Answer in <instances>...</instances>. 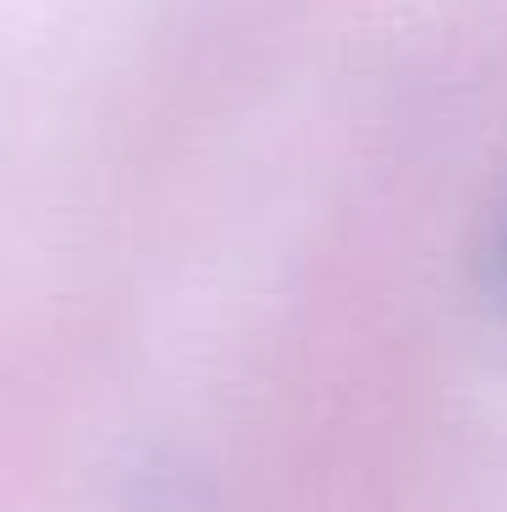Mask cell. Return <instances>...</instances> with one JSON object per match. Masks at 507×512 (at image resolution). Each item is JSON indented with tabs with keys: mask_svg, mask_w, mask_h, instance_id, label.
I'll return each instance as SVG.
<instances>
[{
	"mask_svg": "<svg viewBox=\"0 0 507 512\" xmlns=\"http://www.w3.org/2000/svg\"><path fill=\"white\" fill-rule=\"evenodd\" d=\"M491 300L507 311V213H502L497 240H491Z\"/></svg>",
	"mask_w": 507,
	"mask_h": 512,
	"instance_id": "obj_1",
	"label": "cell"
}]
</instances>
